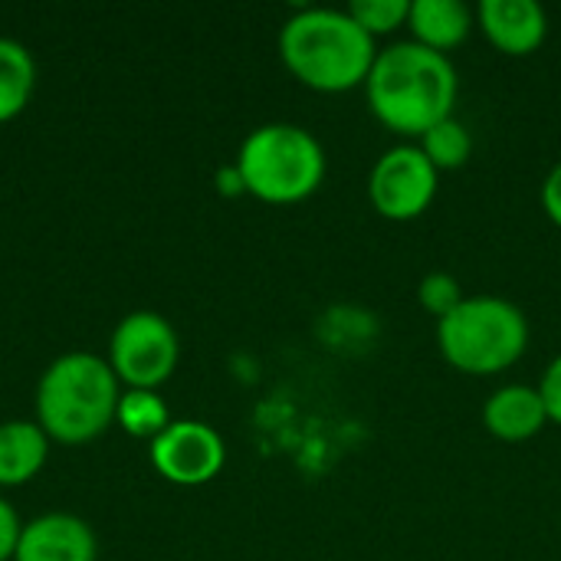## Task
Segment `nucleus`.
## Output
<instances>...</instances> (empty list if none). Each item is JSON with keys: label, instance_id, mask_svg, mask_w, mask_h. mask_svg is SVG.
<instances>
[{"label": "nucleus", "instance_id": "6", "mask_svg": "<svg viewBox=\"0 0 561 561\" xmlns=\"http://www.w3.org/2000/svg\"><path fill=\"white\" fill-rule=\"evenodd\" d=\"M181 342L174 325L151 309L128 312L108 339V365L125 388L158 391L178 368Z\"/></svg>", "mask_w": 561, "mask_h": 561}, {"label": "nucleus", "instance_id": "1", "mask_svg": "<svg viewBox=\"0 0 561 561\" xmlns=\"http://www.w3.org/2000/svg\"><path fill=\"white\" fill-rule=\"evenodd\" d=\"M460 92L457 66L447 53L427 49L414 39L378 49V59L365 79V99L371 115L408 138H421L437 122L454 115Z\"/></svg>", "mask_w": 561, "mask_h": 561}, {"label": "nucleus", "instance_id": "22", "mask_svg": "<svg viewBox=\"0 0 561 561\" xmlns=\"http://www.w3.org/2000/svg\"><path fill=\"white\" fill-rule=\"evenodd\" d=\"M217 191H220L224 197H240V194H247V187H243V178H240L237 164H227V168H220V171H217Z\"/></svg>", "mask_w": 561, "mask_h": 561}, {"label": "nucleus", "instance_id": "21", "mask_svg": "<svg viewBox=\"0 0 561 561\" xmlns=\"http://www.w3.org/2000/svg\"><path fill=\"white\" fill-rule=\"evenodd\" d=\"M542 207L549 214V220L561 227V161L546 174L542 181Z\"/></svg>", "mask_w": 561, "mask_h": 561}, {"label": "nucleus", "instance_id": "7", "mask_svg": "<svg viewBox=\"0 0 561 561\" xmlns=\"http://www.w3.org/2000/svg\"><path fill=\"white\" fill-rule=\"evenodd\" d=\"M440 171L427 161L421 145L388 148L368 174V201L388 220H417L437 197Z\"/></svg>", "mask_w": 561, "mask_h": 561}, {"label": "nucleus", "instance_id": "5", "mask_svg": "<svg viewBox=\"0 0 561 561\" xmlns=\"http://www.w3.org/2000/svg\"><path fill=\"white\" fill-rule=\"evenodd\" d=\"M437 345L444 362L463 375H503L526 355L529 319L503 296H467L437 322Z\"/></svg>", "mask_w": 561, "mask_h": 561}, {"label": "nucleus", "instance_id": "11", "mask_svg": "<svg viewBox=\"0 0 561 561\" xmlns=\"http://www.w3.org/2000/svg\"><path fill=\"white\" fill-rule=\"evenodd\" d=\"M549 424L546 401L533 385L496 388L483 404V427L506 444H523Z\"/></svg>", "mask_w": 561, "mask_h": 561}, {"label": "nucleus", "instance_id": "16", "mask_svg": "<svg viewBox=\"0 0 561 561\" xmlns=\"http://www.w3.org/2000/svg\"><path fill=\"white\" fill-rule=\"evenodd\" d=\"M421 151L437 171H457L470 161L473 154V135L460 118H444L431 131L421 135Z\"/></svg>", "mask_w": 561, "mask_h": 561}, {"label": "nucleus", "instance_id": "15", "mask_svg": "<svg viewBox=\"0 0 561 561\" xmlns=\"http://www.w3.org/2000/svg\"><path fill=\"white\" fill-rule=\"evenodd\" d=\"M115 424L138 437V440H154L158 434L168 431L171 424V411L161 401L158 391H138V388H125L118 398V411H115Z\"/></svg>", "mask_w": 561, "mask_h": 561}, {"label": "nucleus", "instance_id": "17", "mask_svg": "<svg viewBox=\"0 0 561 561\" xmlns=\"http://www.w3.org/2000/svg\"><path fill=\"white\" fill-rule=\"evenodd\" d=\"M352 20L368 33V36H388L401 26H408L411 0H352L345 7Z\"/></svg>", "mask_w": 561, "mask_h": 561}, {"label": "nucleus", "instance_id": "4", "mask_svg": "<svg viewBox=\"0 0 561 561\" xmlns=\"http://www.w3.org/2000/svg\"><path fill=\"white\" fill-rule=\"evenodd\" d=\"M233 164L247 194L263 204H299L325 181L322 141L293 122H266L253 128L243 138Z\"/></svg>", "mask_w": 561, "mask_h": 561}, {"label": "nucleus", "instance_id": "8", "mask_svg": "<svg viewBox=\"0 0 561 561\" xmlns=\"http://www.w3.org/2000/svg\"><path fill=\"white\" fill-rule=\"evenodd\" d=\"M224 437L204 421H171L168 431L151 440V463L174 486L210 483L224 470Z\"/></svg>", "mask_w": 561, "mask_h": 561}, {"label": "nucleus", "instance_id": "14", "mask_svg": "<svg viewBox=\"0 0 561 561\" xmlns=\"http://www.w3.org/2000/svg\"><path fill=\"white\" fill-rule=\"evenodd\" d=\"M36 62L33 53L10 36H0V125L13 122L33 99Z\"/></svg>", "mask_w": 561, "mask_h": 561}, {"label": "nucleus", "instance_id": "13", "mask_svg": "<svg viewBox=\"0 0 561 561\" xmlns=\"http://www.w3.org/2000/svg\"><path fill=\"white\" fill-rule=\"evenodd\" d=\"M49 437L36 421H3L0 424V486L30 483L49 457Z\"/></svg>", "mask_w": 561, "mask_h": 561}, {"label": "nucleus", "instance_id": "3", "mask_svg": "<svg viewBox=\"0 0 561 561\" xmlns=\"http://www.w3.org/2000/svg\"><path fill=\"white\" fill-rule=\"evenodd\" d=\"M122 385L92 352L59 355L36 385V424L53 444L82 447L115 424Z\"/></svg>", "mask_w": 561, "mask_h": 561}, {"label": "nucleus", "instance_id": "20", "mask_svg": "<svg viewBox=\"0 0 561 561\" xmlns=\"http://www.w3.org/2000/svg\"><path fill=\"white\" fill-rule=\"evenodd\" d=\"M539 394L546 401V411H549V424H559L561 427V355H556L539 381Z\"/></svg>", "mask_w": 561, "mask_h": 561}, {"label": "nucleus", "instance_id": "2", "mask_svg": "<svg viewBox=\"0 0 561 561\" xmlns=\"http://www.w3.org/2000/svg\"><path fill=\"white\" fill-rule=\"evenodd\" d=\"M283 66L316 92L365 89V79L378 59V43L368 36L348 10L302 7L279 30Z\"/></svg>", "mask_w": 561, "mask_h": 561}, {"label": "nucleus", "instance_id": "10", "mask_svg": "<svg viewBox=\"0 0 561 561\" xmlns=\"http://www.w3.org/2000/svg\"><path fill=\"white\" fill-rule=\"evenodd\" d=\"M477 23L506 56H529L549 36L546 7L536 0H483L477 7Z\"/></svg>", "mask_w": 561, "mask_h": 561}, {"label": "nucleus", "instance_id": "9", "mask_svg": "<svg viewBox=\"0 0 561 561\" xmlns=\"http://www.w3.org/2000/svg\"><path fill=\"white\" fill-rule=\"evenodd\" d=\"M99 542L85 519L72 513H46L23 526L13 561H95Z\"/></svg>", "mask_w": 561, "mask_h": 561}, {"label": "nucleus", "instance_id": "19", "mask_svg": "<svg viewBox=\"0 0 561 561\" xmlns=\"http://www.w3.org/2000/svg\"><path fill=\"white\" fill-rule=\"evenodd\" d=\"M23 526L26 523H20L16 510L7 500H0V561H13L20 536H23Z\"/></svg>", "mask_w": 561, "mask_h": 561}, {"label": "nucleus", "instance_id": "12", "mask_svg": "<svg viewBox=\"0 0 561 561\" xmlns=\"http://www.w3.org/2000/svg\"><path fill=\"white\" fill-rule=\"evenodd\" d=\"M477 23V13L463 0H411L408 26L414 43L447 53L467 43L470 30Z\"/></svg>", "mask_w": 561, "mask_h": 561}, {"label": "nucleus", "instance_id": "18", "mask_svg": "<svg viewBox=\"0 0 561 561\" xmlns=\"http://www.w3.org/2000/svg\"><path fill=\"white\" fill-rule=\"evenodd\" d=\"M463 299H467V296H463L457 276H450V273H427V276L421 279V286H417V302H421V309H424L427 316H434L437 322H440L444 316H450Z\"/></svg>", "mask_w": 561, "mask_h": 561}]
</instances>
